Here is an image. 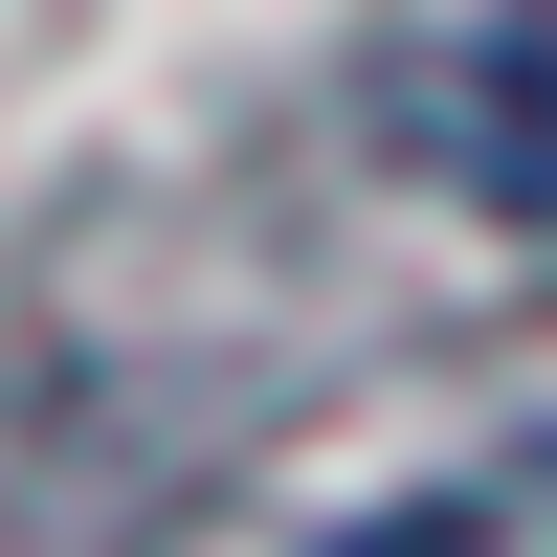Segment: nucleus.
<instances>
[{"label": "nucleus", "mask_w": 557, "mask_h": 557, "mask_svg": "<svg viewBox=\"0 0 557 557\" xmlns=\"http://www.w3.org/2000/svg\"><path fill=\"white\" fill-rule=\"evenodd\" d=\"M424 157H446V201L557 246V0H469V45L424 67Z\"/></svg>", "instance_id": "obj_1"}]
</instances>
